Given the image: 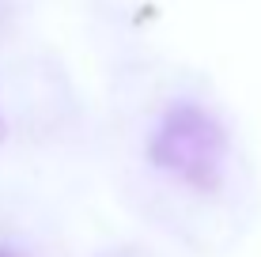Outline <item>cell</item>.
<instances>
[{
  "instance_id": "cell-3",
  "label": "cell",
  "mask_w": 261,
  "mask_h": 257,
  "mask_svg": "<svg viewBox=\"0 0 261 257\" xmlns=\"http://www.w3.org/2000/svg\"><path fill=\"white\" fill-rule=\"evenodd\" d=\"M0 257H12V253H8V250H0Z\"/></svg>"
},
{
  "instance_id": "cell-2",
  "label": "cell",
  "mask_w": 261,
  "mask_h": 257,
  "mask_svg": "<svg viewBox=\"0 0 261 257\" xmlns=\"http://www.w3.org/2000/svg\"><path fill=\"white\" fill-rule=\"evenodd\" d=\"M0 140H4V118H0Z\"/></svg>"
},
{
  "instance_id": "cell-1",
  "label": "cell",
  "mask_w": 261,
  "mask_h": 257,
  "mask_svg": "<svg viewBox=\"0 0 261 257\" xmlns=\"http://www.w3.org/2000/svg\"><path fill=\"white\" fill-rule=\"evenodd\" d=\"M148 159L163 174H174L201 193L220 189L223 159H227V132L212 113L193 102H174L163 113L155 136L148 144Z\"/></svg>"
}]
</instances>
